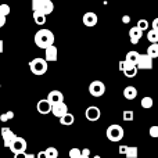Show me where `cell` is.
Masks as SVG:
<instances>
[{
    "instance_id": "obj_9",
    "label": "cell",
    "mask_w": 158,
    "mask_h": 158,
    "mask_svg": "<svg viewBox=\"0 0 158 158\" xmlns=\"http://www.w3.org/2000/svg\"><path fill=\"white\" fill-rule=\"evenodd\" d=\"M85 117H86L87 121H92V122H94V121H98L101 117V111L98 107L96 106H90L86 108V111H85Z\"/></svg>"
},
{
    "instance_id": "obj_42",
    "label": "cell",
    "mask_w": 158,
    "mask_h": 158,
    "mask_svg": "<svg viewBox=\"0 0 158 158\" xmlns=\"http://www.w3.org/2000/svg\"><path fill=\"white\" fill-rule=\"evenodd\" d=\"M79 158H90V157H86V156H81Z\"/></svg>"
},
{
    "instance_id": "obj_14",
    "label": "cell",
    "mask_w": 158,
    "mask_h": 158,
    "mask_svg": "<svg viewBox=\"0 0 158 158\" xmlns=\"http://www.w3.org/2000/svg\"><path fill=\"white\" fill-rule=\"evenodd\" d=\"M143 36V31H140L137 27H133L129 29V39H131L132 44H137Z\"/></svg>"
},
{
    "instance_id": "obj_11",
    "label": "cell",
    "mask_w": 158,
    "mask_h": 158,
    "mask_svg": "<svg viewBox=\"0 0 158 158\" xmlns=\"http://www.w3.org/2000/svg\"><path fill=\"white\" fill-rule=\"evenodd\" d=\"M97 21H98L97 14L93 13V11H87V13L83 15V18H82L83 25H85V27H89V28L96 27V25H97Z\"/></svg>"
},
{
    "instance_id": "obj_23",
    "label": "cell",
    "mask_w": 158,
    "mask_h": 158,
    "mask_svg": "<svg viewBox=\"0 0 158 158\" xmlns=\"http://www.w3.org/2000/svg\"><path fill=\"white\" fill-rule=\"evenodd\" d=\"M147 39H148V42H151L153 44H157L158 43V32L154 29H150L147 33Z\"/></svg>"
},
{
    "instance_id": "obj_22",
    "label": "cell",
    "mask_w": 158,
    "mask_h": 158,
    "mask_svg": "<svg viewBox=\"0 0 158 158\" xmlns=\"http://www.w3.org/2000/svg\"><path fill=\"white\" fill-rule=\"evenodd\" d=\"M147 54L150 56L151 58H157L158 57V44H150L147 49Z\"/></svg>"
},
{
    "instance_id": "obj_4",
    "label": "cell",
    "mask_w": 158,
    "mask_h": 158,
    "mask_svg": "<svg viewBox=\"0 0 158 158\" xmlns=\"http://www.w3.org/2000/svg\"><path fill=\"white\" fill-rule=\"evenodd\" d=\"M107 139L114 143L121 142L123 139V128L121 125H117V123L110 125L107 128Z\"/></svg>"
},
{
    "instance_id": "obj_7",
    "label": "cell",
    "mask_w": 158,
    "mask_h": 158,
    "mask_svg": "<svg viewBox=\"0 0 158 158\" xmlns=\"http://www.w3.org/2000/svg\"><path fill=\"white\" fill-rule=\"evenodd\" d=\"M2 137H3V143H4L3 146L10 148L11 144L14 143V140H15L18 136H17L10 128H2Z\"/></svg>"
},
{
    "instance_id": "obj_24",
    "label": "cell",
    "mask_w": 158,
    "mask_h": 158,
    "mask_svg": "<svg viewBox=\"0 0 158 158\" xmlns=\"http://www.w3.org/2000/svg\"><path fill=\"white\" fill-rule=\"evenodd\" d=\"M33 19H35V22L38 25L46 24V15H43V14H40V13H33Z\"/></svg>"
},
{
    "instance_id": "obj_21",
    "label": "cell",
    "mask_w": 158,
    "mask_h": 158,
    "mask_svg": "<svg viewBox=\"0 0 158 158\" xmlns=\"http://www.w3.org/2000/svg\"><path fill=\"white\" fill-rule=\"evenodd\" d=\"M142 107L144 110H148V108H151L153 107V104H154V101H153V97H150V96H146V97H143L142 98Z\"/></svg>"
},
{
    "instance_id": "obj_5",
    "label": "cell",
    "mask_w": 158,
    "mask_h": 158,
    "mask_svg": "<svg viewBox=\"0 0 158 158\" xmlns=\"http://www.w3.org/2000/svg\"><path fill=\"white\" fill-rule=\"evenodd\" d=\"M89 93L93 97H101L106 93V85L101 81H93L89 86Z\"/></svg>"
},
{
    "instance_id": "obj_6",
    "label": "cell",
    "mask_w": 158,
    "mask_h": 158,
    "mask_svg": "<svg viewBox=\"0 0 158 158\" xmlns=\"http://www.w3.org/2000/svg\"><path fill=\"white\" fill-rule=\"evenodd\" d=\"M27 147H28L27 140H25L24 137H17V139L14 140V143L11 144L10 150H11V153L15 156V154H24L25 151H27Z\"/></svg>"
},
{
    "instance_id": "obj_36",
    "label": "cell",
    "mask_w": 158,
    "mask_h": 158,
    "mask_svg": "<svg viewBox=\"0 0 158 158\" xmlns=\"http://www.w3.org/2000/svg\"><path fill=\"white\" fill-rule=\"evenodd\" d=\"M36 158H47L46 153H44V151H39V153L36 154Z\"/></svg>"
},
{
    "instance_id": "obj_20",
    "label": "cell",
    "mask_w": 158,
    "mask_h": 158,
    "mask_svg": "<svg viewBox=\"0 0 158 158\" xmlns=\"http://www.w3.org/2000/svg\"><path fill=\"white\" fill-rule=\"evenodd\" d=\"M74 121H75V117L68 112L65 117H63L60 119V123H61V125H64V126H71L72 123H74Z\"/></svg>"
},
{
    "instance_id": "obj_33",
    "label": "cell",
    "mask_w": 158,
    "mask_h": 158,
    "mask_svg": "<svg viewBox=\"0 0 158 158\" xmlns=\"http://www.w3.org/2000/svg\"><path fill=\"white\" fill-rule=\"evenodd\" d=\"M151 27H153L151 29H154V31H157V32H158V17L153 19V22H151Z\"/></svg>"
},
{
    "instance_id": "obj_17",
    "label": "cell",
    "mask_w": 158,
    "mask_h": 158,
    "mask_svg": "<svg viewBox=\"0 0 158 158\" xmlns=\"http://www.w3.org/2000/svg\"><path fill=\"white\" fill-rule=\"evenodd\" d=\"M123 97L126 100H135L137 97V89L135 86H126L123 89Z\"/></svg>"
},
{
    "instance_id": "obj_37",
    "label": "cell",
    "mask_w": 158,
    "mask_h": 158,
    "mask_svg": "<svg viewBox=\"0 0 158 158\" xmlns=\"http://www.w3.org/2000/svg\"><path fill=\"white\" fill-rule=\"evenodd\" d=\"M82 156L89 157L90 156V150H89V148H83V150H82Z\"/></svg>"
},
{
    "instance_id": "obj_40",
    "label": "cell",
    "mask_w": 158,
    "mask_h": 158,
    "mask_svg": "<svg viewBox=\"0 0 158 158\" xmlns=\"http://www.w3.org/2000/svg\"><path fill=\"white\" fill-rule=\"evenodd\" d=\"M27 158H36V156L35 154H28L27 153Z\"/></svg>"
},
{
    "instance_id": "obj_35",
    "label": "cell",
    "mask_w": 158,
    "mask_h": 158,
    "mask_svg": "<svg viewBox=\"0 0 158 158\" xmlns=\"http://www.w3.org/2000/svg\"><path fill=\"white\" fill-rule=\"evenodd\" d=\"M122 22H123V24H129V22H131V17H129V15H123L122 17Z\"/></svg>"
},
{
    "instance_id": "obj_19",
    "label": "cell",
    "mask_w": 158,
    "mask_h": 158,
    "mask_svg": "<svg viewBox=\"0 0 158 158\" xmlns=\"http://www.w3.org/2000/svg\"><path fill=\"white\" fill-rule=\"evenodd\" d=\"M137 153H139V150H137L136 146H128V147H126L125 157L126 158H137Z\"/></svg>"
},
{
    "instance_id": "obj_41",
    "label": "cell",
    "mask_w": 158,
    "mask_h": 158,
    "mask_svg": "<svg viewBox=\"0 0 158 158\" xmlns=\"http://www.w3.org/2000/svg\"><path fill=\"white\" fill-rule=\"evenodd\" d=\"M119 69H121V71L123 69V61H121V63H119Z\"/></svg>"
},
{
    "instance_id": "obj_10",
    "label": "cell",
    "mask_w": 158,
    "mask_h": 158,
    "mask_svg": "<svg viewBox=\"0 0 158 158\" xmlns=\"http://www.w3.org/2000/svg\"><path fill=\"white\" fill-rule=\"evenodd\" d=\"M52 114L57 118H63L68 114V106L65 103H58V104H54L52 106Z\"/></svg>"
},
{
    "instance_id": "obj_13",
    "label": "cell",
    "mask_w": 158,
    "mask_h": 158,
    "mask_svg": "<svg viewBox=\"0 0 158 158\" xmlns=\"http://www.w3.org/2000/svg\"><path fill=\"white\" fill-rule=\"evenodd\" d=\"M57 54H58V50L57 47L53 44V46H50L49 49L44 50V60L47 61V63H56L57 61Z\"/></svg>"
},
{
    "instance_id": "obj_39",
    "label": "cell",
    "mask_w": 158,
    "mask_h": 158,
    "mask_svg": "<svg viewBox=\"0 0 158 158\" xmlns=\"http://www.w3.org/2000/svg\"><path fill=\"white\" fill-rule=\"evenodd\" d=\"M3 50H4V43L3 40H0V53H3Z\"/></svg>"
},
{
    "instance_id": "obj_38",
    "label": "cell",
    "mask_w": 158,
    "mask_h": 158,
    "mask_svg": "<svg viewBox=\"0 0 158 158\" xmlns=\"http://www.w3.org/2000/svg\"><path fill=\"white\" fill-rule=\"evenodd\" d=\"M14 158H27V153H24V154H15Z\"/></svg>"
},
{
    "instance_id": "obj_16",
    "label": "cell",
    "mask_w": 158,
    "mask_h": 158,
    "mask_svg": "<svg viewBox=\"0 0 158 158\" xmlns=\"http://www.w3.org/2000/svg\"><path fill=\"white\" fill-rule=\"evenodd\" d=\"M36 108H38L39 114L46 115V114H49V112H52V104L47 101V98H44V100H39Z\"/></svg>"
},
{
    "instance_id": "obj_25",
    "label": "cell",
    "mask_w": 158,
    "mask_h": 158,
    "mask_svg": "<svg viewBox=\"0 0 158 158\" xmlns=\"http://www.w3.org/2000/svg\"><path fill=\"white\" fill-rule=\"evenodd\" d=\"M44 153H46L47 158H58V150L54 147H47L44 150Z\"/></svg>"
},
{
    "instance_id": "obj_2",
    "label": "cell",
    "mask_w": 158,
    "mask_h": 158,
    "mask_svg": "<svg viewBox=\"0 0 158 158\" xmlns=\"http://www.w3.org/2000/svg\"><path fill=\"white\" fill-rule=\"evenodd\" d=\"M32 10L33 13H40L43 15H49L54 10V4L52 0H33L32 2Z\"/></svg>"
},
{
    "instance_id": "obj_3",
    "label": "cell",
    "mask_w": 158,
    "mask_h": 158,
    "mask_svg": "<svg viewBox=\"0 0 158 158\" xmlns=\"http://www.w3.org/2000/svg\"><path fill=\"white\" fill-rule=\"evenodd\" d=\"M29 68L33 75H44L49 69V65H47V61L44 58L36 57L29 63Z\"/></svg>"
},
{
    "instance_id": "obj_8",
    "label": "cell",
    "mask_w": 158,
    "mask_h": 158,
    "mask_svg": "<svg viewBox=\"0 0 158 158\" xmlns=\"http://www.w3.org/2000/svg\"><path fill=\"white\" fill-rule=\"evenodd\" d=\"M136 67L137 69H153V58L147 53L146 54H140Z\"/></svg>"
},
{
    "instance_id": "obj_30",
    "label": "cell",
    "mask_w": 158,
    "mask_h": 158,
    "mask_svg": "<svg viewBox=\"0 0 158 158\" xmlns=\"http://www.w3.org/2000/svg\"><path fill=\"white\" fill-rule=\"evenodd\" d=\"M0 14L4 17H7L10 14V6L8 4H0Z\"/></svg>"
},
{
    "instance_id": "obj_32",
    "label": "cell",
    "mask_w": 158,
    "mask_h": 158,
    "mask_svg": "<svg viewBox=\"0 0 158 158\" xmlns=\"http://www.w3.org/2000/svg\"><path fill=\"white\" fill-rule=\"evenodd\" d=\"M126 147H128V146H126V144H121V146H119V148H118V151H119V154H121V156H125V153H126Z\"/></svg>"
},
{
    "instance_id": "obj_15",
    "label": "cell",
    "mask_w": 158,
    "mask_h": 158,
    "mask_svg": "<svg viewBox=\"0 0 158 158\" xmlns=\"http://www.w3.org/2000/svg\"><path fill=\"white\" fill-rule=\"evenodd\" d=\"M123 75H125L126 78H135L137 74V67L133 65V64H129L126 63L125 60H123V69H122Z\"/></svg>"
},
{
    "instance_id": "obj_28",
    "label": "cell",
    "mask_w": 158,
    "mask_h": 158,
    "mask_svg": "<svg viewBox=\"0 0 158 158\" xmlns=\"http://www.w3.org/2000/svg\"><path fill=\"white\" fill-rule=\"evenodd\" d=\"M133 118H135V114H133V111H123V114H122V119L125 121V122H132L133 121Z\"/></svg>"
},
{
    "instance_id": "obj_34",
    "label": "cell",
    "mask_w": 158,
    "mask_h": 158,
    "mask_svg": "<svg viewBox=\"0 0 158 158\" xmlns=\"http://www.w3.org/2000/svg\"><path fill=\"white\" fill-rule=\"evenodd\" d=\"M6 18H7V17H4V15L0 14V28H3L6 25Z\"/></svg>"
},
{
    "instance_id": "obj_1",
    "label": "cell",
    "mask_w": 158,
    "mask_h": 158,
    "mask_svg": "<svg viewBox=\"0 0 158 158\" xmlns=\"http://www.w3.org/2000/svg\"><path fill=\"white\" fill-rule=\"evenodd\" d=\"M35 44L39 49H49L54 44V33L50 29H39L35 33Z\"/></svg>"
},
{
    "instance_id": "obj_31",
    "label": "cell",
    "mask_w": 158,
    "mask_h": 158,
    "mask_svg": "<svg viewBox=\"0 0 158 158\" xmlns=\"http://www.w3.org/2000/svg\"><path fill=\"white\" fill-rule=\"evenodd\" d=\"M148 133H150L151 137H154V139H157L158 137V125H153L150 129H148Z\"/></svg>"
},
{
    "instance_id": "obj_12",
    "label": "cell",
    "mask_w": 158,
    "mask_h": 158,
    "mask_svg": "<svg viewBox=\"0 0 158 158\" xmlns=\"http://www.w3.org/2000/svg\"><path fill=\"white\" fill-rule=\"evenodd\" d=\"M47 101H49L52 106L58 103H64V94L60 90H52V92L47 94Z\"/></svg>"
},
{
    "instance_id": "obj_18",
    "label": "cell",
    "mask_w": 158,
    "mask_h": 158,
    "mask_svg": "<svg viewBox=\"0 0 158 158\" xmlns=\"http://www.w3.org/2000/svg\"><path fill=\"white\" fill-rule=\"evenodd\" d=\"M139 57H140V53L135 52V50H131V52L126 53L125 61H126V63H129V64H133V65H136V64H137V60H139Z\"/></svg>"
},
{
    "instance_id": "obj_27",
    "label": "cell",
    "mask_w": 158,
    "mask_h": 158,
    "mask_svg": "<svg viewBox=\"0 0 158 158\" xmlns=\"http://www.w3.org/2000/svg\"><path fill=\"white\" fill-rule=\"evenodd\" d=\"M136 27L139 28L140 31H143V32H144V31L148 29V21H147V19H144V18L139 19V21H137V25H136Z\"/></svg>"
},
{
    "instance_id": "obj_26",
    "label": "cell",
    "mask_w": 158,
    "mask_h": 158,
    "mask_svg": "<svg viewBox=\"0 0 158 158\" xmlns=\"http://www.w3.org/2000/svg\"><path fill=\"white\" fill-rule=\"evenodd\" d=\"M13 118H14V112L13 111H6V112H3V114L0 115V121H2V122H7V121L13 119Z\"/></svg>"
},
{
    "instance_id": "obj_43",
    "label": "cell",
    "mask_w": 158,
    "mask_h": 158,
    "mask_svg": "<svg viewBox=\"0 0 158 158\" xmlns=\"http://www.w3.org/2000/svg\"><path fill=\"white\" fill-rule=\"evenodd\" d=\"M93 158H101L100 156H94V157H93Z\"/></svg>"
},
{
    "instance_id": "obj_29",
    "label": "cell",
    "mask_w": 158,
    "mask_h": 158,
    "mask_svg": "<svg viewBox=\"0 0 158 158\" xmlns=\"http://www.w3.org/2000/svg\"><path fill=\"white\" fill-rule=\"evenodd\" d=\"M68 156H69V158H79L82 156V150H81V148H78V147H74V148H71V150H69Z\"/></svg>"
}]
</instances>
